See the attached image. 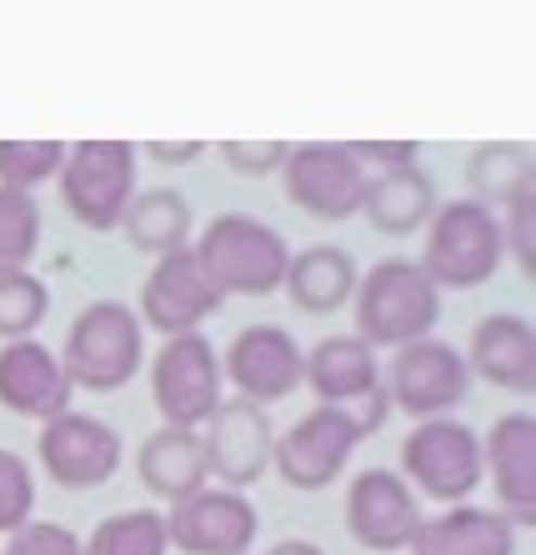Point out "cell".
Here are the masks:
<instances>
[{"instance_id":"6da1fadb","label":"cell","mask_w":536,"mask_h":555,"mask_svg":"<svg viewBox=\"0 0 536 555\" xmlns=\"http://www.w3.org/2000/svg\"><path fill=\"white\" fill-rule=\"evenodd\" d=\"M352 306L356 340H367L371 350H401L432 336V325L442 321V291L406 256H386L367 275H356Z\"/></svg>"},{"instance_id":"7a4b0ae2","label":"cell","mask_w":536,"mask_h":555,"mask_svg":"<svg viewBox=\"0 0 536 555\" xmlns=\"http://www.w3.org/2000/svg\"><path fill=\"white\" fill-rule=\"evenodd\" d=\"M201 271L210 275V285L231 296H271L286 281L291 266V246L286 235L266 225L261 216H246V210H221L206 231L191 241Z\"/></svg>"},{"instance_id":"3957f363","label":"cell","mask_w":536,"mask_h":555,"mask_svg":"<svg viewBox=\"0 0 536 555\" xmlns=\"http://www.w3.org/2000/svg\"><path fill=\"white\" fill-rule=\"evenodd\" d=\"M507 246H501V220L482 201H446L426 220V246H421V275L436 291H476L501 271Z\"/></svg>"},{"instance_id":"277c9868","label":"cell","mask_w":536,"mask_h":555,"mask_svg":"<svg viewBox=\"0 0 536 555\" xmlns=\"http://www.w3.org/2000/svg\"><path fill=\"white\" fill-rule=\"evenodd\" d=\"M141 315L120 300H91L80 310L66 331V346L55 350L61 365H66L71 386L76 390H95V396H111V390H126L141 375Z\"/></svg>"},{"instance_id":"5b68a950","label":"cell","mask_w":536,"mask_h":555,"mask_svg":"<svg viewBox=\"0 0 536 555\" xmlns=\"http://www.w3.org/2000/svg\"><path fill=\"white\" fill-rule=\"evenodd\" d=\"M136 166H141V151L131 141H76L66 145V160H61V206L71 210L80 231L105 235L120 231V216L136 195Z\"/></svg>"},{"instance_id":"8992f818","label":"cell","mask_w":536,"mask_h":555,"mask_svg":"<svg viewBox=\"0 0 536 555\" xmlns=\"http://www.w3.org/2000/svg\"><path fill=\"white\" fill-rule=\"evenodd\" d=\"M302 386L316 396V405H341L352 415L361 436H377L392 415V396L381 386V361L367 340L356 336H327L306 350Z\"/></svg>"},{"instance_id":"52a82bcc","label":"cell","mask_w":536,"mask_h":555,"mask_svg":"<svg viewBox=\"0 0 536 555\" xmlns=\"http://www.w3.org/2000/svg\"><path fill=\"white\" fill-rule=\"evenodd\" d=\"M401 480L436 505H461L482 486V436L451 415L417 421L401 440Z\"/></svg>"},{"instance_id":"ba28073f","label":"cell","mask_w":536,"mask_h":555,"mask_svg":"<svg viewBox=\"0 0 536 555\" xmlns=\"http://www.w3.org/2000/svg\"><path fill=\"white\" fill-rule=\"evenodd\" d=\"M151 401L176 430H201L221 405V350L201 331L166 336L151 356Z\"/></svg>"},{"instance_id":"9c48e42d","label":"cell","mask_w":536,"mask_h":555,"mask_svg":"<svg viewBox=\"0 0 536 555\" xmlns=\"http://www.w3.org/2000/svg\"><path fill=\"white\" fill-rule=\"evenodd\" d=\"M361 426L341 405H311L302 421H291L271 440V470L291 491H331L341 470L352 465V451L361 446Z\"/></svg>"},{"instance_id":"30bf717a","label":"cell","mask_w":536,"mask_h":555,"mask_svg":"<svg viewBox=\"0 0 536 555\" xmlns=\"http://www.w3.org/2000/svg\"><path fill=\"white\" fill-rule=\"evenodd\" d=\"M381 386L392 396V411L411 415V421H436V415H451L471 396V371L457 346L421 336L411 346L392 350V365L381 375Z\"/></svg>"},{"instance_id":"8fae6325","label":"cell","mask_w":536,"mask_h":555,"mask_svg":"<svg viewBox=\"0 0 536 555\" xmlns=\"http://www.w3.org/2000/svg\"><path fill=\"white\" fill-rule=\"evenodd\" d=\"M367 170L352 160L346 141H302L291 145L281 160V185L286 201L311 220H346L361 216V195H367Z\"/></svg>"},{"instance_id":"7c38bea8","label":"cell","mask_w":536,"mask_h":555,"mask_svg":"<svg viewBox=\"0 0 536 555\" xmlns=\"http://www.w3.org/2000/svg\"><path fill=\"white\" fill-rule=\"evenodd\" d=\"M166 516V541L181 555H246L261 535V516L246 501V491L201 486L196 495L176 501Z\"/></svg>"},{"instance_id":"4fadbf2b","label":"cell","mask_w":536,"mask_h":555,"mask_svg":"<svg viewBox=\"0 0 536 555\" xmlns=\"http://www.w3.org/2000/svg\"><path fill=\"white\" fill-rule=\"evenodd\" d=\"M341 516H346V530H352L356 545L367 551H406L421 516V495L401 480V470H386V465H367L346 480V501H341Z\"/></svg>"},{"instance_id":"5bb4252c","label":"cell","mask_w":536,"mask_h":555,"mask_svg":"<svg viewBox=\"0 0 536 555\" xmlns=\"http://www.w3.org/2000/svg\"><path fill=\"white\" fill-rule=\"evenodd\" d=\"M302 365L306 350L296 346L286 325H246L235 331L231 346L221 356V380L251 405H276L286 401L291 390H302Z\"/></svg>"},{"instance_id":"9a60e30c","label":"cell","mask_w":536,"mask_h":555,"mask_svg":"<svg viewBox=\"0 0 536 555\" xmlns=\"http://www.w3.org/2000/svg\"><path fill=\"white\" fill-rule=\"evenodd\" d=\"M36 455L61 491H95L120 470V436L95 415L61 411L40 426Z\"/></svg>"},{"instance_id":"2e32d148","label":"cell","mask_w":536,"mask_h":555,"mask_svg":"<svg viewBox=\"0 0 536 555\" xmlns=\"http://www.w3.org/2000/svg\"><path fill=\"white\" fill-rule=\"evenodd\" d=\"M226 306V296L210 285V275L201 271L196 250H170L161 256L141 281V325L161 331V336H186V331H201V321H210L216 310Z\"/></svg>"},{"instance_id":"e0dca14e","label":"cell","mask_w":536,"mask_h":555,"mask_svg":"<svg viewBox=\"0 0 536 555\" xmlns=\"http://www.w3.org/2000/svg\"><path fill=\"white\" fill-rule=\"evenodd\" d=\"M271 440L276 426L261 405L241 401H221L210 411V421L201 426V451H206V470L221 480L226 491H246L271 470Z\"/></svg>"},{"instance_id":"ac0fdd59","label":"cell","mask_w":536,"mask_h":555,"mask_svg":"<svg viewBox=\"0 0 536 555\" xmlns=\"http://www.w3.org/2000/svg\"><path fill=\"white\" fill-rule=\"evenodd\" d=\"M482 476H492L497 511L511 526H536V415L507 411L482 440Z\"/></svg>"},{"instance_id":"d6986e66","label":"cell","mask_w":536,"mask_h":555,"mask_svg":"<svg viewBox=\"0 0 536 555\" xmlns=\"http://www.w3.org/2000/svg\"><path fill=\"white\" fill-rule=\"evenodd\" d=\"M71 386L66 365L46 340H0V405L21 421H51V415L71 411Z\"/></svg>"},{"instance_id":"ffe728a7","label":"cell","mask_w":536,"mask_h":555,"mask_svg":"<svg viewBox=\"0 0 536 555\" xmlns=\"http://www.w3.org/2000/svg\"><path fill=\"white\" fill-rule=\"evenodd\" d=\"M467 371L471 380L482 375L486 386L532 396L536 390V325L516 310H492L476 321L467 340Z\"/></svg>"},{"instance_id":"44dd1931","label":"cell","mask_w":536,"mask_h":555,"mask_svg":"<svg viewBox=\"0 0 536 555\" xmlns=\"http://www.w3.org/2000/svg\"><path fill=\"white\" fill-rule=\"evenodd\" d=\"M136 480H141L145 495L176 505L186 495H196L201 486H210L206 470V451H201V430H176L161 426L141 440L136 451Z\"/></svg>"},{"instance_id":"7402d4cb","label":"cell","mask_w":536,"mask_h":555,"mask_svg":"<svg viewBox=\"0 0 536 555\" xmlns=\"http://www.w3.org/2000/svg\"><path fill=\"white\" fill-rule=\"evenodd\" d=\"M411 555H516V526L501 511H482V505H451L442 516L421 520Z\"/></svg>"},{"instance_id":"603a6c76","label":"cell","mask_w":536,"mask_h":555,"mask_svg":"<svg viewBox=\"0 0 536 555\" xmlns=\"http://www.w3.org/2000/svg\"><path fill=\"white\" fill-rule=\"evenodd\" d=\"M436 201V185L421 166H396V170H377L361 195V216L371 220V231L381 235H417L426 231Z\"/></svg>"},{"instance_id":"cb8c5ba5","label":"cell","mask_w":536,"mask_h":555,"mask_svg":"<svg viewBox=\"0 0 536 555\" xmlns=\"http://www.w3.org/2000/svg\"><path fill=\"white\" fill-rule=\"evenodd\" d=\"M356 260L341 246H306L302 256H291L286 281L281 291L291 296V306L306 310V315H331L352 300L356 291Z\"/></svg>"},{"instance_id":"d4e9b609","label":"cell","mask_w":536,"mask_h":555,"mask_svg":"<svg viewBox=\"0 0 536 555\" xmlns=\"http://www.w3.org/2000/svg\"><path fill=\"white\" fill-rule=\"evenodd\" d=\"M120 231L131 241V250L161 260L170 250L191 246V201H186L176 185H156V191H136L126 216H120Z\"/></svg>"},{"instance_id":"484cf974","label":"cell","mask_w":536,"mask_h":555,"mask_svg":"<svg viewBox=\"0 0 536 555\" xmlns=\"http://www.w3.org/2000/svg\"><path fill=\"white\" fill-rule=\"evenodd\" d=\"M467 201H482L486 210H501L522 191H536V166L526 141H486L467 160Z\"/></svg>"},{"instance_id":"4316f807","label":"cell","mask_w":536,"mask_h":555,"mask_svg":"<svg viewBox=\"0 0 536 555\" xmlns=\"http://www.w3.org/2000/svg\"><path fill=\"white\" fill-rule=\"evenodd\" d=\"M80 555H170L161 511H120L80 541Z\"/></svg>"},{"instance_id":"83f0119b","label":"cell","mask_w":536,"mask_h":555,"mask_svg":"<svg viewBox=\"0 0 536 555\" xmlns=\"http://www.w3.org/2000/svg\"><path fill=\"white\" fill-rule=\"evenodd\" d=\"M40 250V206L30 191H5L0 185V275L30 271Z\"/></svg>"},{"instance_id":"f1b7e54d","label":"cell","mask_w":536,"mask_h":555,"mask_svg":"<svg viewBox=\"0 0 536 555\" xmlns=\"http://www.w3.org/2000/svg\"><path fill=\"white\" fill-rule=\"evenodd\" d=\"M51 315V285L30 271L0 275V340H26Z\"/></svg>"},{"instance_id":"f546056e","label":"cell","mask_w":536,"mask_h":555,"mask_svg":"<svg viewBox=\"0 0 536 555\" xmlns=\"http://www.w3.org/2000/svg\"><path fill=\"white\" fill-rule=\"evenodd\" d=\"M66 160V141H0V185L5 191H30L51 185Z\"/></svg>"},{"instance_id":"4dcf8cb0","label":"cell","mask_w":536,"mask_h":555,"mask_svg":"<svg viewBox=\"0 0 536 555\" xmlns=\"http://www.w3.org/2000/svg\"><path fill=\"white\" fill-rule=\"evenodd\" d=\"M30 511H36V476H30L26 455L0 446V535L26 526Z\"/></svg>"},{"instance_id":"1f68e13d","label":"cell","mask_w":536,"mask_h":555,"mask_svg":"<svg viewBox=\"0 0 536 555\" xmlns=\"http://www.w3.org/2000/svg\"><path fill=\"white\" fill-rule=\"evenodd\" d=\"M501 220V246L507 256L516 260V271L522 275H536V250H532V235H536V191H522L516 201L497 210Z\"/></svg>"},{"instance_id":"d6a6232c","label":"cell","mask_w":536,"mask_h":555,"mask_svg":"<svg viewBox=\"0 0 536 555\" xmlns=\"http://www.w3.org/2000/svg\"><path fill=\"white\" fill-rule=\"evenodd\" d=\"M0 555H80V535L55 520H26L21 530L5 535Z\"/></svg>"},{"instance_id":"836d02e7","label":"cell","mask_w":536,"mask_h":555,"mask_svg":"<svg viewBox=\"0 0 536 555\" xmlns=\"http://www.w3.org/2000/svg\"><path fill=\"white\" fill-rule=\"evenodd\" d=\"M216 151H221V160L235 170V176H251V181H261V176L281 170V160H286L291 141H221Z\"/></svg>"},{"instance_id":"e575fe53","label":"cell","mask_w":536,"mask_h":555,"mask_svg":"<svg viewBox=\"0 0 536 555\" xmlns=\"http://www.w3.org/2000/svg\"><path fill=\"white\" fill-rule=\"evenodd\" d=\"M352 160L361 170H396V166H417L421 155V141H346Z\"/></svg>"},{"instance_id":"d590c367","label":"cell","mask_w":536,"mask_h":555,"mask_svg":"<svg viewBox=\"0 0 536 555\" xmlns=\"http://www.w3.org/2000/svg\"><path fill=\"white\" fill-rule=\"evenodd\" d=\"M136 151H145L151 160H161V166H191L206 145H201V141H141Z\"/></svg>"},{"instance_id":"8d00e7d4","label":"cell","mask_w":536,"mask_h":555,"mask_svg":"<svg viewBox=\"0 0 536 555\" xmlns=\"http://www.w3.org/2000/svg\"><path fill=\"white\" fill-rule=\"evenodd\" d=\"M246 555H256V551H246ZM261 555H327L316 541H281V545H271V551H261Z\"/></svg>"}]
</instances>
